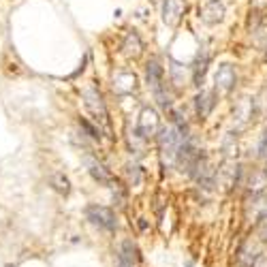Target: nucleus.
Here are the masks:
<instances>
[{
    "instance_id": "nucleus-1",
    "label": "nucleus",
    "mask_w": 267,
    "mask_h": 267,
    "mask_svg": "<svg viewBox=\"0 0 267 267\" xmlns=\"http://www.w3.org/2000/svg\"><path fill=\"white\" fill-rule=\"evenodd\" d=\"M86 218L103 231H116V226H118L113 209L105 207V205H88L86 207Z\"/></svg>"
},
{
    "instance_id": "nucleus-2",
    "label": "nucleus",
    "mask_w": 267,
    "mask_h": 267,
    "mask_svg": "<svg viewBox=\"0 0 267 267\" xmlns=\"http://www.w3.org/2000/svg\"><path fill=\"white\" fill-rule=\"evenodd\" d=\"M184 141V135H180V131L173 126L165 128L163 133H160V152H163V156L169 165L175 160L177 156V150H180V145Z\"/></svg>"
},
{
    "instance_id": "nucleus-3",
    "label": "nucleus",
    "mask_w": 267,
    "mask_h": 267,
    "mask_svg": "<svg viewBox=\"0 0 267 267\" xmlns=\"http://www.w3.org/2000/svg\"><path fill=\"white\" fill-rule=\"evenodd\" d=\"M84 105H86V109L90 111V116L96 120V122H101V124L107 122V111H105L103 99L94 88H88V90L84 92Z\"/></svg>"
},
{
    "instance_id": "nucleus-4",
    "label": "nucleus",
    "mask_w": 267,
    "mask_h": 267,
    "mask_svg": "<svg viewBox=\"0 0 267 267\" xmlns=\"http://www.w3.org/2000/svg\"><path fill=\"white\" fill-rule=\"evenodd\" d=\"M158 128V116L154 109H143L141 111V118H139V126H137V133L141 137H150L154 135Z\"/></svg>"
},
{
    "instance_id": "nucleus-5",
    "label": "nucleus",
    "mask_w": 267,
    "mask_h": 267,
    "mask_svg": "<svg viewBox=\"0 0 267 267\" xmlns=\"http://www.w3.org/2000/svg\"><path fill=\"white\" fill-rule=\"evenodd\" d=\"M184 13V0H165L163 3V22L173 26Z\"/></svg>"
},
{
    "instance_id": "nucleus-6",
    "label": "nucleus",
    "mask_w": 267,
    "mask_h": 267,
    "mask_svg": "<svg viewBox=\"0 0 267 267\" xmlns=\"http://www.w3.org/2000/svg\"><path fill=\"white\" fill-rule=\"evenodd\" d=\"M137 263V246L131 239H124L120 246V254H118V265L116 267H135Z\"/></svg>"
},
{
    "instance_id": "nucleus-7",
    "label": "nucleus",
    "mask_w": 267,
    "mask_h": 267,
    "mask_svg": "<svg viewBox=\"0 0 267 267\" xmlns=\"http://www.w3.org/2000/svg\"><path fill=\"white\" fill-rule=\"evenodd\" d=\"M224 15V5L220 0H209L203 7V22L205 24H218Z\"/></svg>"
},
{
    "instance_id": "nucleus-8",
    "label": "nucleus",
    "mask_w": 267,
    "mask_h": 267,
    "mask_svg": "<svg viewBox=\"0 0 267 267\" xmlns=\"http://www.w3.org/2000/svg\"><path fill=\"white\" fill-rule=\"evenodd\" d=\"M216 84L224 92L233 88V84H235V73H233V69L229 67V64H222V67L216 71Z\"/></svg>"
},
{
    "instance_id": "nucleus-9",
    "label": "nucleus",
    "mask_w": 267,
    "mask_h": 267,
    "mask_svg": "<svg viewBox=\"0 0 267 267\" xmlns=\"http://www.w3.org/2000/svg\"><path fill=\"white\" fill-rule=\"evenodd\" d=\"M252 113H254V118H258V120L267 118V88L258 92L256 99L252 101Z\"/></svg>"
},
{
    "instance_id": "nucleus-10",
    "label": "nucleus",
    "mask_w": 267,
    "mask_h": 267,
    "mask_svg": "<svg viewBox=\"0 0 267 267\" xmlns=\"http://www.w3.org/2000/svg\"><path fill=\"white\" fill-rule=\"evenodd\" d=\"M50 182H52V186L56 190L62 192V195H69V192H71V182L62 171H54L52 177H50Z\"/></svg>"
},
{
    "instance_id": "nucleus-11",
    "label": "nucleus",
    "mask_w": 267,
    "mask_h": 267,
    "mask_svg": "<svg viewBox=\"0 0 267 267\" xmlns=\"http://www.w3.org/2000/svg\"><path fill=\"white\" fill-rule=\"evenodd\" d=\"M88 165H90V173H92V177H94L96 182H101V184H109L111 177H109V173H107V171H105V167H103L101 163H96V160H90Z\"/></svg>"
},
{
    "instance_id": "nucleus-12",
    "label": "nucleus",
    "mask_w": 267,
    "mask_h": 267,
    "mask_svg": "<svg viewBox=\"0 0 267 267\" xmlns=\"http://www.w3.org/2000/svg\"><path fill=\"white\" fill-rule=\"evenodd\" d=\"M212 105H214V101H212V94H209V92L199 94V99H197V111H199V116H201V118H203V116H207V113H209V109H212Z\"/></svg>"
},
{
    "instance_id": "nucleus-13",
    "label": "nucleus",
    "mask_w": 267,
    "mask_h": 267,
    "mask_svg": "<svg viewBox=\"0 0 267 267\" xmlns=\"http://www.w3.org/2000/svg\"><path fill=\"white\" fill-rule=\"evenodd\" d=\"M160 75H163V69L158 67L156 60H152V62L148 64V82L154 86V88L160 86Z\"/></svg>"
},
{
    "instance_id": "nucleus-14",
    "label": "nucleus",
    "mask_w": 267,
    "mask_h": 267,
    "mask_svg": "<svg viewBox=\"0 0 267 267\" xmlns=\"http://www.w3.org/2000/svg\"><path fill=\"white\" fill-rule=\"evenodd\" d=\"M139 50H141V41H139V37L137 35H128L126 37V43H124V52L128 54V52H133V54H139Z\"/></svg>"
},
{
    "instance_id": "nucleus-15",
    "label": "nucleus",
    "mask_w": 267,
    "mask_h": 267,
    "mask_svg": "<svg viewBox=\"0 0 267 267\" xmlns=\"http://www.w3.org/2000/svg\"><path fill=\"white\" fill-rule=\"evenodd\" d=\"M116 82L120 84V90H133V86H135V75H118Z\"/></svg>"
},
{
    "instance_id": "nucleus-16",
    "label": "nucleus",
    "mask_w": 267,
    "mask_h": 267,
    "mask_svg": "<svg viewBox=\"0 0 267 267\" xmlns=\"http://www.w3.org/2000/svg\"><path fill=\"white\" fill-rule=\"evenodd\" d=\"M128 177H131V184L133 186H139L141 184V171H139V167H131V169H128Z\"/></svg>"
},
{
    "instance_id": "nucleus-17",
    "label": "nucleus",
    "mask_w": 267,
    "mask_h": 267,
    "mask_svg": "<svg viewBox=\"0 0 267 267\" xmlns=\"http://www.w3.org/2000/svg\"><path fill=\"white\" fill-rule=\"evenodd\" d=\"M258 154H267V131L263 133V139H261V145H258Z\"/></svg>"
},
{
    "instance_id": "nucleus-18",
    "label": "nucleus",
    "mask_w": 267,
    "mask_h": 267,
    "mask_svg": "<svg viewBox=\"0 0 267 267\" xmlns=\"http://www.w3.org/2000/svg\"><path fill=\"white\" fill-rule=\"evenodd\" d=\"M261 235H263V239H267V220H265V226L261 229Z\"/></svg>"
},
{
    "instance_id": "nucleus-19",
    "label": "nucleus",
    "mask_w": 267,
    "mask_h": 267,
    "mask_svg": "<svg viewBox=\"0 0 267 267\" xmlns=\"http://www.w3.org/2000/svg\"><path fill=\"white\" fill-rule=\"evenodd\" d=\"M184 267H195V265H192V263H190V261H188V263H186V265H184Z\"/></svg>"
}]
</instances>
